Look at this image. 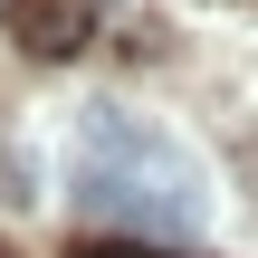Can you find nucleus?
I'll return each instance as SVG.
<instances>
[{
    "mask_svg": "<svg viewBox=\"0 0 258 258\" xmlns=\"http://www.w3.org/2000/svg\"><path fill=\"white\" fill-rule=\"evenodd\" d=\"M96 29V0H10V38L29 57H77Z\"/></svg>",
    "mask_w": 258,
    "mask_h": 258,
    "instance_id": "obj_1",
    "label": "nucleus"
},
{
    "mask_svg": "<svg viewBox=\"0 0 258 258\" xmlns=\"http://www.w3.org/2000/svg\"><path fill=\"white\" fill-rule=\"evenodd\" d=\"M96 258H153V249H144V239H115V249H96Z\"/></svg>",
    "mask_w": 258,
    "mask_h": 258,
    "instance_id": "obj_2",
    "label": "nucleus"
}]
</instances>
